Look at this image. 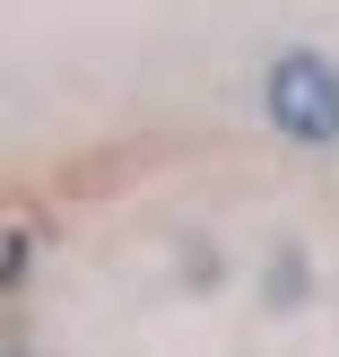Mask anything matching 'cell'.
Listing matches in <instances>:
<instances>
[{"label": "cell", "mask_w": 339, "mask_h": 357, "mask_svg": "<svg viewBox=\"0 0 339 357\" xmlns=\"http://www.w3.org/2000/svg\"><path fill=\"white\" fill-rule=\"evenodd\" d=\"M261 114L296 149H339V61L322 44H278L261 61Z\"/></svg>", "instance_id": "cell-1"}, {"label": "cell", "mask_w": 339, "mask_h": 357, "mask_svg": "<svg viewBox=\"0 0 339 357\" xmlns=\"http://www.w3.org/2000/svg\"><path fill=\"white\" fill-rule=\"evenodd\" d=\"M17 357H26V349H17Z\"/></svg>", "instance_id": "cell-3"}, {"label": "cell", "mask_w": 339, "mask_h": 357, "mask_svg": "<svg viewBox=\"0 0 339 357\" xmlns=\"http://www.w3.org/2000/svg\"><path fill=\"white\" fill-rule=\"evenodd\" d=\"M305 296H313V261L296 253V244H278V261H270V305H278V314H296Z\"/></svg>", "instance_id": "cell-2"}]
</instances>
